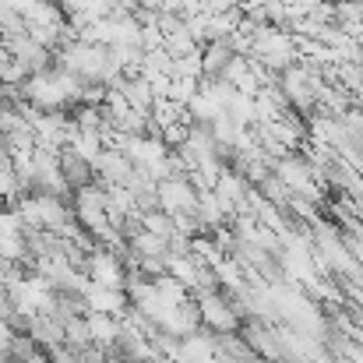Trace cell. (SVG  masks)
<instances>
[{
  "mask_svg": "<svg viewBox=\"0 0 363 363\" xmlns=\"http://www.w3.org/2000/svg\"><path fill=\"white\" fill-rule=\"evenodd\" d=\"M85 275H89V282H96V286H113V289H121V286H123V261H121V254L96 247V250L85 257Z\"/></svg>",
  "mask_w": 363,
  "mask_h": 363,
  "instance_id": "1",
  "label": "cell"
},
{
  "mask_svg": "<svg viewBox=\"0 0 363 363\" xmlns=\"http://www.w3.org/2000/svg\"><path fill=\"white\" fill-rule=\"evenodd\" d=\"M82 300H85V311L89 314H113V318H121L123 311H127V293L113 289V286L89 282V289L82 293Z\"/></svg>",
  "mask_w": 363,
  "mask_h": 363,
  "instance_id": "2",
  "label": "cell"
},
{
  "mask_svg": "<svg viewBox=\"0 0 363 363\" xmlns=\"http://www.w3.org/2000/svg\"><path fill=\"white\" fill-rule=\"evenodd\" d=\"M85 325H89V339L96 346H106V350L121 335V318H113V314H85Z\"/></svg>",
  "mask_w": 363,
  "mask_h": 363,
  "instance_id": "3",
  "label": "cell"
}]
</instances>
